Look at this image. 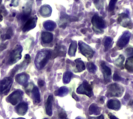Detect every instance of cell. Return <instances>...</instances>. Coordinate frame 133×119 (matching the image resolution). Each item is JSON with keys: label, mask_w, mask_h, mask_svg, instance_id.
Returning <instances> with one entry per match:
<instances>
[{"label": "cell", "mask_w": 133, "mask_h": 119, "mask_svg": "<svg viewBox=\"0 0 133 119\" xmlns=\"http://www.w3.org/2000/svg\"><path fill=\"white\" fill-rule=\"evenodd\" d=\"M51 52L48 50H42V51H39L37 54L35 61H34L37 68L39 69H41L42 68H44V65L48 62V60L51 57Z\"/></svg>", "instance_id": "obj_1"}, {"label": "cell", "mask_w": 133, "mask_h": 119, "mask_svg": "<svg viewBox=\"0 0 133 119\" xmlns=\"http://www.w3.org/2000/svg\"><path fill=\"white\" fill-rule=\"evenodd\" d=\"M92 24L94 27V30L97 33H101L103 29L105 27L104 20L99 16L98 15H94L92 18Z\"/></svg>", "instance_id": "obj_2"}, {"label": "cell", "mask_w": 133, "mask_h": 119, "mask_svg": "<svg viewBox=\"0 0 133 119\" xmlns=\"http://www.w3.org/2000/svg\"><path fill=\"white\" fill-rule=\"evenodd\" d=\"M123 88L118 83L111 84L108 87V96L109 97H122Z\"/></svg>", "instance_id": "obj_3"}, {"label": "cell", "mask_w": 133, "mask_h": 119, "mask_svg": "<svg viewBox=\"0 0 133 119\" xmlns=\"http://www.w3.org/2000/svg\"><path fill=\"white\" fill-rule=\"evenodd\" d=\"M79 51L80 52L87 58H91L94 56V51L93 49L86 43L83 42V41H79Z\"/></svg>", "instance_id": "obj_4"}, {"label": "cell", "mask_w": 133, "mask_h": 119, "mask_svg": "<svg viewBox=\"0 0 133 119\" xmlns=\"http://www.w3.org/2000/svg\"><path fill=\"white\" fill-rule=\"evenodd\" d=\"M76 92L79 94H85L87 96H88L89 97H91L93 96V90H92V87L87 82H83L78 88Z\"/></svg>", "instance_id": "obj_5"}, {"label": "cell", "mask_w": 133, "mask_h": 119, "mask_svg": "<svg viewBox=\"0 0 133 119\" xmlns=\"http://www.w3.org/2000/svg\"><path fill=\"white\" fill-rule=\"evenodd\" d=\"M12 80L10 77H6L0 82V94L5 95L6 94L12 86Z\"/></svg>", "instance_id": "obj_6"}, {"label": "cell", "mask_w": 133, "mask_h": 119, "mask_svg": "<svg viewBox=\"0 0 133 119\" xmlns=\"http://www.w3.org/2000/svg\"><path fill=\"white\" fill-rule=\"evenodd\" d=\"M22 97H23V92L21 90H16L7 97L6 101L10 104H12V105H16L20 102Z\"/></svg>", "instance_id": "obj_7"}, {"label": "cell", "mask_w": 133, "mask_h": 119, "mask_svg": "<svg viewBox=\"0 0 133 119\" xmlns=\"http://www.w3.org/2000/svg\"><path fill=\"white\" fill-rule=\"evenodd\" d=\"M22 50V47L19 45H17L14 48V50L11 52V55L9 56V64H13L21 58Z\"/></svg>", "instance_id": "obj_8"}, {"label": "cell", "mask_w": 133, "mask_h": 119, "mask_svg": "<svg viewBox=\"0 0 133 119\" xmlns=\"http://www.w3.org/2000/svg\"><path fill=\"white\" fill-rule=\"evenodd\" d=\"M130 37H131V34L128 31L125 32L122 35V37L119 38V40L117 43L118 48H123L124 47H125L128 44V43L130 40Z\"/></svg>", "instance_id": "obj_9"}, {"label": "cell", "mask_w": 133, "mask_h": 119, "mask_svg": "<svg viewBox=\"0 0 133 119\" xmlns=\"http://www.w3.org/2000/svg\"><path fill=\"white\" fill-rule=\"evenodd\" d=\"M118 20V23L124 27H127L130 29H132L133 27L132 22L131 21V19L128 17L126 14H121Z\"/></svg>", "instance_id": "obj_10"}, {"label": "cell", "mask_w": 133, "mask_h": 119, "mask_svg": "<svg viewBox=\"0 0 133 119\" xmlns=\"http://www.w3.org/2000/svg\"><path fill=\"white\" fill-rule=\"evenodd\" d=\"M36 24H37V18L36 17L28 19L23 27V31H28L31 29H34L36 27Z\"/></svg>", "instance_id": "obj_11"}, {"label": "cell", "mask_w": 133, "mask_h": 119, "mask_svg": "<svg viewBox=\"0 0 133 119\" xmlns=\"http://www.w3.org/2000/svg\"><path fill=\"white\" fill-rule=\"evenodd\" d=\"M29 80V76L26 73H20L16 76V80L18 83L23 86H26Z\"/></svg>", "instance_id": "obj_12"}, {"label": "cell", "mask_w": 133, "mask_h": 119, "mask_svg": "<svg viewBox=\"0 0 133 119\" xmlns=\"http://www.w3.org/2000/svg\"><path fill=\"white\" fill-rule=\"evenodd\" d=\"M101 68H102V72L104 73V76L105 81L106 82H109L110 81V76H111V69L108 66H107L104 62L101 63Z\"/></svg>", "instance_id": "obj_13"}, {"label": "cell", "mask_w": 133, "mask_h": 119, "mask_svg": "<svg viewBox=\"0 0 133 119\" xmlns=\"http://www.w3.org/2000/svg\"><path fill=\"white\" fill-rule=\"evenodd\" d=\"M108 107L110 109L118 111L121 108V103H120L119 101H118L116 99H112V100L108 101Z\"/></svg>", "instance_id": "obj_14"}, {"label": "cell", "mask_w": 133, "mask_h": 119, "mask_svg": "<svg viewBox=\"0 0 133 119\" xmlns=\"http://www.w3.org/2000/svg\"><path fill=\"white\" fill-rule=\"evenodd\" d=\"M27 104L26 103H19L17 107L16 108V111L17 114L20 115H24L26 114V112L27 111Z\"/></svg>", "instance_id": "obj_15"}, {"label": "cell", "mask_w": 133, "mask_h": 119, "mask_svg": "<svg viewBox=\"0 0 133 119\" xmlns=\"http://www.w3.org/2000/svg\"><path fill=\"white\" fill-rule=\"evenodd\" d=\"M31 97L34 102V104H38L41 101V97H40V92L38 89L35 87H34L32 91H31Z\"/></svg>", "instance_id": "obj_16"}, {"label": "cell", "mask_w": 133, "mask_h": 119, "mask_svg": "<svg viewBox=\"0 0 133 119\" xmlns=\"http://www.w3.org/2000/svg\"><path fill=\"white\" fill-rule=\"evenodd\" d=\"M52 101H53V96L50 95L48 97L46 102V113L49 116L52 115Z\"/></svg>", "instance_id": "obj_17"}, {"label": "cell", "mask_w": 133, "mask_h": 119, "mask_svg": "<svg viewBox=\"0 0 133 119\" xmlns=\"http://www.w3.org/2000/svg\"><path fill=\"white\" fill-rule=\"evenodd\" d=\"M41 39L44 43L49 44L53 40V34L48 32H43L41 34Z\"/></svg>", "instance_id": "obj_18"}, {"label": "cell", "mask_w": 133, "mask_h": 119, "mask_svg": "<svg viewBox=\"0 0 133 119\" xmlns=\"http://www.w3.org/2000/svg\"><path fill=\"white\" fill-rule=\"evenodd\" d=\"M40 13L44 16V17H47V16H49L51 13V6L48 5H43L41 9H40Z\"/></svg>", "instance_id": "obj_19"}, {"label": "cell", "mask_w": 133, "mask_h": 119, "mask_svg": "<svg viewBox=\"0 0 133 119\" xmlns=\"http://www.w3.org/2000/svg\"><path fill=\"white\" fill-rule=\"evenodd\" d=\"M54 52H55V55L53 57H55V56H64L65 55V48L62 45L57 46L55 48Z\"/></svg>", "instance_id": "obj_20"}, {"label": "cell", "mask_w": 133, "mask_h": 119, "mask_svg": "<svg viewBox=\"0 0 133 119\" xmlns=\"http://www.w3.org/2000/svg\"><path fill=\"white\" fill-rule=\"evenodd\" d=\"M44 27L47 30H49V31H52L55 30V28L56 27V23L51 20H48V21H46L44 23Z\"/></svg>", "instance_id": "obj_21"}, {"label": "cell", "mask_w": 133, "mask_h": 119, "mask_svg": "<svg viewBox=\"0 0 133 119\" xmlns=\"http://www.w3.org/2000/svg\"><path fill=\"white\" fill-rule=\"evenodd\" d=\"M75 63H76V72H80L85 69V68H86L85 64L81 59H76L75 61Z\"/></svg>", "instance_id": "obj_22"}, {"label": "cell", "mask_w": 133, "mask_h": 119, "mask_svg": "<svg viewBox=\"0 0 133 119\" xmlns=\"http://www.w3.org/2000/svg\"><path fill=\"white\" fill-rule=\"evenodd\" d=\"M76 48H77V43L76 41H72L69 49V55L70 56H75L76 55Z\"/></svg>", "instance_id": "obj_23"}, {"label": "cell", "mask_w": 133, "mask_h": 119, "mask_svg": "<svg viewBox=\"0 0 133 119\" xmlns=\"http://www.w3.org/2000/svg\"><path fill=\"white\" fill-rule=\"evenodd\" d=\"M89 111L91 115H99L101 113V109L96 105V104H92L90 108H89Z\"/></svg>", "instance_id": "obj_24"}, {"label": "cell", "mask_w": 133, "mask_h": 119, "mask_svg": "<svg viewBox=\"0 0 133 119\" xmlns=\"http://www.w3.org/2000/svg\"><path fill=\"white\" fill-rule=\"evenodd\" d=\"M69 93V90H68V88H66V87H61V88H59L57 91H55V95H57V96H59V97H64V96H65L67 94Z\"/></svg>", "instance_id": "obj_25"}, {"label": "cell", "mask_w": 133, "mask_h": 119, "mask_svg": "<svg viewBox=\"0 0 133 119\" xmlns=\"http://www.w3.org/2000/svg\"><path fill=\"white\" fill-rule=\"evenodd\" d=\"M125 69L129 71L133 72V57H130L125 62Z\"/></svg>", "instance_id": "obj_26"}, {"label": "cell", "mask_w": 133, "mask_h": 119, "mask_svg": "<svg viewBox=\"0 0 133 119\" xmlns=\"http://www.w3.org/2000/svg\"><path fill=\"white\" fill-rule=\"evenodd\" d=\"M124 61H125V58H124V56L123 55H119V57L115 60V65L116 66H118V68H123V62H124Z\"/></svg>", "instance_id": "obj_27"}, {"label": "cell", "mask_w": 133, "mask_h": 119, "mask_svg": "<svg viewBox=\"0 0 133 119\" xmlns=\"http://www.w3.org/2000/svg\"><path fill=\"white\" fill-rule=\"evenodd\" d=\"M72 77V73L69 71H67L66 72H65L64 76H63V82L64 83H69L71 80Z\"/></svg>", "instance_id": "obj_28"}, {"label": "cell", "mask_w": 133, "mask_h": 119, "mask_svg": "<svg viewBox=\"0 0 133 119\" xmlns=\"http://www.w3.org/2000/svg\"><path fill=\"white\" fill-rule=\"evenodd\" d=\"M112 43H113V41L111 37H106L104 39V48H105V50H108L111 45H112Z\"/></svg>", "instance_id": "obj_29"}, {"label": "cell", "mask_w": 133, "mask_h": 119, "mask_svg": "<svg viewBox=\"0 0 133 119\" xmlns=\"http://www.w3.org/2000/svg\"><path fill=\"white\" fill-rule=\"evenodd\" d=\"M87 69H88V71H89L90 72H91V73H95L96 71H97V66H96L94 63L89 62V63L87 64Z\"/></svg>", "instance_id": "obj_30"}, {"label": "cell", "mask_w": 133, "mask_h": 119, "mask_svg": "<svg viewBox=\"0 0 133 119\" xmlns=\"http://www.w3.org/2000/svg\"><path fill=\"white\" fill-rule=\"evenodd\" d=\"M117 1H118V0H111V2H110V3H109V5H108V10H109V11H113V10H114Z\"/></svg>", "instance_id": "obj_31"}, {"label": "cell", "mask_w": 133, "mask_h": 119, "mask_svg": "<svg viewBox=\"0 0 133 119\" xmlns=\"http://www.w3.org/2000/svg\"><path fill=\"white\" fill-rule=\"evenodd\" d=\"M12 30L9 28V30H8V31H7V34H6V38L7 39H9V38H10L11 37H12Z\"/></svg>", "instance_id": "obj_32"}, {"label": "cell", "mask_w": 133, "mask_h": 119, "mask_svg": "<svg viewBox=\"0 0 133 119\" xmlns=\"http://www.w3.org/2000/svg\"><path fill=\"white\" fill-rule=\"evenodd\" d=\"M59 117H60V119H67L66 114L65 112H61L59 114Z\"/></svg>", "instance_id": "obj_33"}, {"label": "cell", "mask_w": 133, "mask_h": 119, "mask_svg": "<svg viewBox=\"0 0 133 119\" xmlns=\"http://www.w3.org/2000/svg\"><path fill=\"white\" fill-rule=\"evenodd\" d=\"M127 54L129 55H133V48H128L127 51H126Z\"/></svg>", "instance_id": "obj_34"}, {"label": "cell", "mask_w": 133, "mask_h": 119, "mask_svg": "<svg viewBox=\"0 0 133 119\" xmlns=\"http://www.w3.org/2000/svg\"><path fill=\"white\" fill-rule=\"evenodd\" d=\"M120 80H121L120 76H119L117 73H115V74L114 75V80H115V81H119Z\"/></svg>", "instance_id": "obj_35"}, {"label": "cell", "mask_w": 133, "mask_h": 119, "mask_svg": "<svg viewBox=\"0 0 133 119\" xmlns=\"http://www.w3.org/2000/svg\"><path fill=\"white\" fill-rule=\"evenodd\" d=\"M90 119H104L103 115H99L97 117H90Z\"/></svg>", "instance_id": "obj_36"}, {"label": "cell", "mask_w": 133, "mask_h": 119, "mask_svg": "<svg viewBox=\"0 0 133 119\" xmlns=\"http://www.w3.org/2000/svg\"><path fill=\"white\" fill-rule=\"evenodd\" d=\"M17 2L18 0H12V3L11 4V5H17Z\"/></svg>", "instance_id": "obj_37"}, {"label": "cell", "mask_w": 133, "mask_h": 119, "mask_svg": "<svg viewBox=\"0 0 133 119\" xmlns=\"http://www.w3.org/2000/svg\"><path fill=\"white\" fill-rule=\"evenodd\" d=\"M44 84V81H42V80H40V81H39V86H40V87H43Z\"/></svg>", "instance_id": "obj_38"}, {"label": "cell", "mask_w": 133, "mask_h": 119, "mask_svg": "<svg viewBox=\"0 0 133 119\" xmlns=\"http://www.w3.org/2000/svg\"><path fill=\"white\" fill-rule=\"evenodd\" d=\"M110 119H118V118H116L115 116H114V115H111L110 116Z\"/></svg>", "instance_id": "obj_39"}, {"label": "cell", "mask_w": 133, "mask_h": 119, "mask_svg": "<svg viewBox=\"0 0 133 119\" xmlns=\"http://www.w3.org/2000/svg\"><path fill=\"white\" fill-rule=\"evenodd\" d=\"M2 16L0 14V21H2Z\"/></svg>", "instance_id": "obj_40"}, {"label": "cell", "mask_w": 133, "mask_h": 119, "mask_svg": "<svg viewBox=\"0 0 133 119\" xmlns=\"http://www.w3.org/2000/svg\"><path fill=\"white\" fill-rule=\"evenodd\" d=\"M76 119H84V118H80V117H79V118H77Z\"/></svg>", "instance_id": "obj_41"}, {"label": "cell", "mask_w": 133, "mask_h": 119, "mask_svg": "<svg viewBox=\"0 0 133 119\" xmlns=\"http://www.w3.org/2000/svg\"><path fill=\"white\" fill-rule=\"evenodd\" d=\"M14 119H24V118H14Z\"/></svg>", "instance_id": "obj_42"}, {"label": "cell", "mask_w": 133, "mask_h": 119, "mask_svg": "<svg viewBox=\"0 0 133 119\" xmlns=\"http://www.w3.org/2000/svg\"><path fill=\"white\" fill-rule=\"evenodd\" d=\"M37 1H41V0H37Z\"/></svg>", "instance_id": "obj_43"}]
</instances>
